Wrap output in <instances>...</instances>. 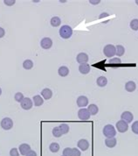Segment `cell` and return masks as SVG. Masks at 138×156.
I'll use <instances>...</instances> for the list:
<instances>
[{
    "instance_id": "obj_1",
    "label": "cell",
    "mask_w": 138,
    "mask_h": 156,
    "mask_svg": "<svg viewBox=\"0 0 138 156\" xmlns=\"http://www.w3.org/2000/svg\"><path fill=\"white\" fill-rule=\"evenodd\" d=\"M73 34V29L69 26H62L60 29V35L62 39H69Z\"/></svg>"
},
{
    "instance_id": "obj_2",
    "label": "cell",
    "mask_w": 138,
    "mask_h": 156,
    "mask_svg": "<svg viewBox=\"0 0 138 156\" xmlns=\"http://www.w3.org/2000/svg\"><path fill=\"white\" fill-rule=\"evenodd\" d=\"M103 134L107 138H114L116 135V131L112 125H107L103 128Z\"/></svg>"
},
{
    "instance_id": "obj_3",
    "label": "cell",
    "mask_w": 138,
    "mask_h": 156,
    "mask_svg": "<svg viewBox=\"0 0 138 156\" xmlns=\"http://www.w3.org/2000/svg\"><path fill=\"white\" fill-rule=\"evenodd\" d=\"M103 53L104 54L108 57V58H111L113 57L114 55H116V47L112 44H108V45L105 46L104 48H103Z\"/></svg>"
},
{
    "instance_id": "obj_4",
    "label": "cell",
    "mask_w": 138,
    "mask_h": 156,
    "mask_svg": "<svg viewBox=\"0 0 138 156\" xmlns=\"http://www.w3.org/2000/svg\"><path fill=\"white\" fill-rule=\"evenodd\" d=\"M90 113L87 109H85V108H82L80 109L79 111H78V117L80 120L82 121H86V120H88L90 119Z\"/></svg>"
},
{
    "instance_id": "obj_5",
    "label": "cell",
    "mask_w": 138,
    "mask_h": 156,
    "mask_svg": "<svg viewBox=\"0 0 138 156\" xmlns=\"http://www.w3.org/2000/svg\"><path fill=\"white\" fill-rule=\"evenodd\" d=\"M40 46L44 49H49L53 46V40L48 37H45L40 41Z\"/></svg>"
},
{
    "instance_id": "obj_6",
    "label": "cell",
    "mask_w": 138,
    "mask_h": 156,
    "mask_svg": "<svg viewBox=\"0 0 138 156\" xmlns=\"http://www.w3.org/2000/svg\"><path fill=\"white\" fill-rule=\"evenodd\" d=\"M13 126V121L10 118H5L1 121V127L4 130H10Z\"/></svg>"
},
{
    "instance_id": "obj_7",
    "label": "cell",
    "mask_w": 138,
    "mask_h": 156,
    "mask_svg": "<svg viewBox=\"0 0 138 156\" xmlns=\"http://www.w3.org/2000/svg\"><path fill=\"white\" fill-rule=\"evenodd\" d=\"M116 129L119 132H126L129 129V125L123 120H120L116 123Z\"/></svg>"
},
{
    "instance_id": "obj_8",
    "label": "cell",
    "mask_w": 138,
    "mask_h": 156,
    "mask_svg": "<svg viewBox=\"0 0 138 156\" xmlns=\"http://www.w3.org/2000/svg\"><path fill=\"white\" fill-rule=\"evenodd\" d=\"M21 104V107L24 109V110H30L32 108V101L29 98V97H25L24 99L22 100Z\"/></svg>"
},
{
    "instance_id": "obj_9",
    "label": "cell",
    "mask_w": 138,
    "mask_h": 156,
    "mask_svg": "<svg viewBox=\"0 0 138 156\" xmlns=\"http://www.w3.org/2000/svg\"><path fill=\"white\" fill-rule=\"evenodd\" d=\"M121 119H122V120H123L129 124V123L132 122V120L134 119V115L130 112V111H124V112H122L121 115Z\"/></svg>"
},
{
    "instance_id": "obj_10",
    "label": "cell",
    "mask_w": 138,
    "mask_h": 156,
    "mask_svg": "<svg viewBox=\"0 0 138 156\" xmlns=\"http://www.w3.org/2000/svg\"><path fill=\"white\" fill-rule=\"evenodd\" d=\"M76 61L77 62H79L80 64H84L87 63L88 61V55L86 53H80L77 57H76Z\"/></svg>"
},
{
    "instance_id": "obj_11",
    "label": "cell",
    "mask_w": 138,
    "mask_h": 156,
    "mask_svg": "<svg viewBox=\"0 0 138 156\" xmlns=\"http://www.w3.org/2000/svg\"><path fill=\"white\" fill-rule=\"evenodd\" d=\"M18 150H19V152H20V153H21L22 155H26L27 153H28L29 151H31V146H30L28 144L24 143V144L19 145Z\"/></svg>"
},
{
    "instance_id": "obj_12",
    "label": "cell",
    "mask_w": 138,
    "mask_h": 156,
    "mask_svg": "<svg viewBox=\"0 0 138 156\" xmlns=\"http://www.w3.org/2000/svg\"><path fill=\"white\" fill-rule=\"evenodd\" d=\"M88 104V99L85 96H80L77 98V105L79 107H86Z\"/></svg>"
},
{
    "instance_id": "obj_13",
    "label": "cell",
    "mask_w": 138,
    "mask_h": 156,
    "mask_svg": "<svg viewBox=\"0 0 138 156\" xmlns=\"http://www.w3.org/2000/svg\"><path fill=\"white\" fill-rule=\"evenodd\" d=\"M78 147L81 150V151H87L89 147V142L87 140H80L78 142Z\"/></svg>"
},
{
    "instance_id": "obj_14",
    "label": "cell",
    "mask_w": 138,
    "mask_h": 156,
    "mask_svg": "<svg viewBox=\"0 0 138 156\" xmlns=\"http://www.w3.org/2000/svg\"><path fill=\"white\" fill-rule=\"evenodd\" d=\"M41 95H42V97H44L45 100H48L53 97V91L50 90V89L45 88L41 91Z\"/></svg>"
},
{
    "instance_id": "obj_15",
    "label": "cell",
    "mask_w": 138,
    "mask_h": 156,
    "mask_svg": "<svg viewBox=\"0 0 138 156\" xmlns=\"http://www.w3.org/2000/svg\"><path fill=\"white\" fill-rule=\"evenodd\" d=\"M79 71L83 75H87L90 72V66L87 63L80 64L79 67Z\"/></svg>"
},
{
    "instance_id": "obj_16",
    "label": "cell",
    "mask_w": 138,
    "mask_h": 156,
    "mask_svg": "<svg viewBox=\"0 0 138 156\" xmlns=\"http://www.w3.org/2000/svg\"><path fill=\"white\" fill-rule=\"evenodd\" d=\"M116 143H117V140L116 138H107V140H105V145L109 147V148H113L116 146Z\"/></svg>"
},
{
    "instance_id": "obj_17",
    "label": "cell",
    "mask_w": 138,
    "mask_h": 156,
    "mask_svg": "<svg viewBox=\"0 0 138 156\" xmlns=\"http://www.w3.org/2000/svg\"><path fill=\"white\" fill-rule=\"evenodd\" d=\"M135 88H136V85H135V82H133V81H129V82H128L125 84V90H126L128 92H133V91H135Z\"/></svg>"
},
{
    "instance_id": "obj_18",
    "label": "cell",
    "mask_w": 138,
    "mask_h": 156,
    "mask_svg": "<svg viewBox=\"0 0 138 156\" xmlns=\"http://www.w3.org/2000/svg\"><path fill=\"white\" fill-rule=\"evenodd\" d=\"M87 110L89 111V113L91 115H96L98 113V111H99V108L96 104H92L90 105H88L87 107Z\"/></svg>"
},
{
    "instance_id": "obj_19",
    "label": "cell",
    "mask_w": 138,
    "mask_h": 156,
    "mask_svg": "<svg viewBox=\"0 0 138 156\" xmlns=\"http://www.w3.org/2000/svg\"><path fill=\"white\" fill-rule=\"evenodd\" d=\"M58 73H59V75H60V76L65 77V76H68V74H69V69H68L67 67H66V66H62V67H60V68L59 69Z\"/></svg>"
},
{
    "instance_id": "obj_20",
    "label": "cell",
    "mask_w": 138,
    "mask_h": 156,
    "mask_svg": "<svg viewBox=\"0 0 138 156\" xmlns=\"http://www.w3.org/2000/svg\"><path fill=\"white\" fill-rule=\"evenodd\" d=\"M32 100H33L34 105H35V106H37V107L41 106V105L43 104V103H44L43 98H42L39 95H36V96H34V97H33V98H32Z\"/></svg>"
},
{
    "instance_id": "obj_21",
    "label": "cell",
    "mask_w": 138,
    "mask_h": 156,
    "mask_svg": "<svg viewBox=\"0 0 138 156\" xmlns=\"http://www.w3.org/2000/svg\"><path fill=\"white\" fill-rule=\"evenodd\" d=\"M96 83L99 87H105L108 83V80L105 76H100L97 78Z\"/></svg>"
},
{
    "instance_id": "obj_22",
    "label": "cell",
    "mask_w": 138,
    "mask_h": 156,
    "mask_svg": "<svg viewBox=\"0 0 138 156\" xmlns=\"http://www.w3.org/2000/svg\"><path fill=\"white\" fill-rule=\"evenodd\" d=\"M50 23H51V25L53 26V27H59L60 24H61V20H60V18H59V17H53L52 18H51V21H50Z\"/></svg>"
},
{
    "instance_id": "obj_23",
    "label": "cell",
    "mask_w": 138,
    "mask_h": 156,
    "mask_svg": "<svg viewBox=\"0 0 138 156\" xmlns=\"http://www.w3.org/2000/svg\"><path fill=\"white\" fill-rule=\"evenodd\" d=\"M32 67H33V62L31 60H26L24 62H23V68L25 69L29 70V69H32Z\"/></svg>"
},
{
    "instance_id": "obj_24",
    "label": "cell",
    "mask_w": 138,
    "mask_h": 156,
    "mask_svg": "<svg viewBox=\"0 0 138 156\" xmlns=\"http://www.w3.org/2000/svg\"><path fill=\"white\" fill-rule=\"evenodd\" d=\"M116 55L117 56H122L123 54H124V53H125V48H124V47L123 46H122V45H117L116 47Z\"/></svg>"
},
{
    "instance_id": "obj_25",
    "label": "cell",
    "mask_w": 138,
    "mask_h": 156,
    "mask_svg": "<svg viewBox=\"0 0 138 156\" xmlns=\"http://www.w3.org/2000/svg\"><path fill=\"white\" fill-rule=\"evenodd\" d=\"M59 128H60V131L62 133V135L63 134H66V133L69 131V126L66 124H60Z\"/></svg>"
},
{
    "instance_id": "obj_26",
    "label": "cell",
    "mask_w": 138,
    "mask_h": 156,
    "mask_svg": "<svg viewBox=\"0 0 138 156\" xmlns=\"http://www.w3.org/2000/svg\"><path fill=\"white\" fill-rule=\"evenodd\" d=\"M49 149H50V151H51L52 153H57V152H59V150H60V145H59L58 143H56V142L52 143V144L50 145V146H49Z\"/></svg>"
},
{
    "instance_id": "obj_27",
    "label": "cell",
    "mask_w": 138,
    "mask_h": 156,
    "mask_svg": "<svg viewBox=\"0 0 138 156\" xmlns=\"http://www.w3.org/2000/svg\"><path fill=\"white\" fill-rule=\"evenodd\" d=\"M130 27L134 31H137L138 30V19L135 18V19L131 20V22H130Z\"/></svg>"
},
{
    "instance_id": "obj_28",
    "label": "cell",
    "mask_w": 138,
    "mask_h": 156,
    "mask_svg": "<svg viewBox=\"0 0 138 156\" xmlns=\"http://www.w3.org/2000/svg\"><path fill=\"white\" fill-rule=\"evenodd\" d=\"M53 135L54 137H56V138L61 137L62 133H61V131H60V130L59 127H54V128L53 129Z\"/></svg>"
},
{
    "instance_id": "obj_29",
    "label": "cell",
    "mask_w": 138,
    "mask_h": 156,
    "mask_svg": "<svg viewBox=\"0 0 138 156\" xmlns=\"http://www.w3.org/2000/svg\"><path fill=\"white\" fill-rule=\"evenodd\" d=\"M14 98H15V100H16L17 102L21 103L22 100L24 99L25 97H24V95H23V93H21V92H17V93L15 94V96H14Z\"/></svg>"
},
{
    "instance_id": "obj_30",
    "label": "cell",
    "mask_w": 138,
    "mask_h": 156,
    "mask_svg": "<svg viewBox=\"0 0 138 156\" xmlns=\"http://www.w3.org/2000/svg\"><path fill=\"white\" fill-rule=\"evenodd\" d=\"M131 129H132V131L135 134L138 135V121H135L133 124H132V126H131Z\"/></svg>"
},
{
    "instance_id": "obj_31",
    "label": "cell",
    "mask_w": 138,
    "mask_h": 156,
    "mask_svg": "<svg viewBox=\"0 0 138 156\" xmlns=\"http://www.w3.org/2000/svg\"><path fill=\"white\" fill-rule=\"evenodd\" d=\"M63 156H72V148L66 147L63 150Z\"/></svg>"
},
{
    "instance_id": "obj_32",
    "label": "cell",
    "mask_w": 138,
    "mask_h": 156,
    "mask_svg": "<svg viewBox=\"0 0 138 156\" xmlns=\"http://www.w3.org/2000/svg\"><path fill=\"white\" fill-rule=\"evenodd\" d=\"M110 64H119V63H121L122 62V61H121V59L120 58H113V59H111V60H109V61H108Z\"/></svg>"
},
{
    "instance_id": "obj_33",
    "label": "cell",
    "mask_w": 138,
    "mask_h": 156,
    "mask_svg": "<svg viewBox=\"0 0 138 156\" xmlns=\"http://www.w3.org/2000/svg\"><path fill=\"white\" fill-rule=\"evenodd\" d=\"M72 156H80V151L76 147L72 148Z\"/></svg>"
},
{
    "instance_id": "obj_34",
    "label": "cell",
    "mask_w": 138,
    "mask_h": 156,
    "mask_svg": "<svg viewBox=\"0 0 138 156\" xmlns=\"http://www.w3.org/2000/svg\"><path fill=\"white\" fill-rule=\"evenodd\" d=\"M10 155L11 156H19V153H18V151L17 148H12L11 149L10 151Z\"/></svg>"
},
{
    "instance_id": "obj_35",
    "label": "cell",
    "mask_w": 138,
    "mask_h": 156,
    "mask_svg": "<svg viewBox=\"0 0 138 156\" xmlns=\"http://www.w3.org/2000/svg\"><path fill=\"white\" fill-rule=\"evenodd\" d=\"M4 3H5V5H6L8 6H12V5H15L16 1H15V0H5Z\"/></svg>"
},
{
    "instance_id": "obj_36",
    "label": "cell",
    "mask_w": 138,
    "mask_h": 156,
    "mask_svg": "<svg viewBox=\"0 0 138 156\" xmlns=\"http://www.w3.org/2000/svg\"><path fill=\"white\" fill-rule=\"evenodd\" d=\"M26 156H37V153L33 150H31L27 153V154Z\"/></svg>"
},
{
    "instance_id": "obj_37",
    "label": "cell",
    "mask_w": 138,
    "mask_h": 156,
    "mask_svg": "<svg viewBox=\"0 0 138 156\" xmlns=\"http://www.w3.org/2000/svg\"><path fill=\"white\" fill-rule=\"evenodd\" d=\"M5 29L2 28V27H0V38H3V37L5 36Z\"/></svg>"
},
{
    "instance_id": "obj_38",
    "label": "cell",
    "mask_w": 138,
    "mask_h": 156,
    "mask_svg": "<svg viewBox=\"0 0 138 156\" xmlns=\"http://www.w3.org/2000/svg\"><path fill=\"white\" fill-rule=\"evenodd\" d=\"M90 4H92V5H98L101 1L100 0H97V1H94V0H90Z\"/></svg>"
},
{
    "instance_id": "obj_39",
    "label": "cell",
    "mask_w": 138,
    "mask_h": 156,
    "mask_svg": "<svg viewBox=\"0 0 138 156\" xmlns=\"http://www.w3.org/2000/svg\"><path fill=\"white\" fill-rule=\"evenodd\" d=\"M107 16H108V13H102V14H101L100 18H102L103 17H107Z\"/></svg>"
},
{
    "instance_id": "obj_40",
    "label": "cell",
    "mask_w": 138,
    "mask_h": 156,
    "mask_svg": "<svg viewBox=\"0 0 138 156\" xmlns=\"http://www.w3.org/2000/svg\"><path fill=\"white\" fill-rule=\"evenodd\" d=\"M1 94H2V90H1V88H0V96H1Z\"/></svg>"
},
{
    "instance_id": "obj_41",
    "label": "cell",
    "mask_w": 138,
    "mask_h": 156,
    "mask_svg": "<svg viewBox=\"0 0 138 156\" xmlns=\"http://www.w3.org/2000/svg\"><path fill=\"white\" fill-rule=\"evenodd\" d=\"M135 4H136V5H138V0H135Z\"/></svg>"
}]
</instances>
